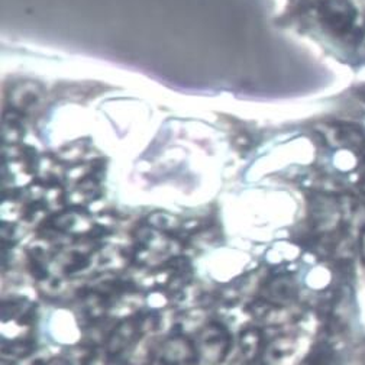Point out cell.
Segmentation results:
<instances>
[{"label": "cell", "instance_id": "6da1fadb", "mask_svg": "<svg viewBox=\"0 0 365 365\" xmlns=\"http://www.w3.org/2000/svg\"><path fill=\"white\" fill-rule=\"evenodd\" d=\"M322 16L325 25L335 34H346L354 28L356 12L346 0H328L324 5Z\"/></svg>", "mask_w": 365, "mask_h": 365}, {"label": "cell", "instance_id": "7a4b0ae2", "mask_svg": "<svg viewBox=\"0 0 365 365\" xmlns=\"http://www.w3.org/2000/svg\"><path fill=\"white\" fill-rule=\"evenodd\" d=\"M358 245L361 258L365 262V210H362L358 217Z\"/></svg>", "mask_w": 365, "mask_h": 365}, {"label": "cell", "instance_id": "3957f363", "mask_svg": "<svg viewBox=\"0 0 365 365\" xmlns=\"http://www.w3.org/2000/svg\"><path fill=\"white\" fill-rule=\"evenodd\" d=\"M361 180H362V185H364V187H365V167H364V170H362V174H361Z\"/></svg>", "mask_w": 365, "mask_h": 365}]
</instances>
